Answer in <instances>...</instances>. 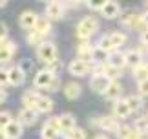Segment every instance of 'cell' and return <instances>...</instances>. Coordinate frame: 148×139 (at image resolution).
I'll list each match as a JSON object with an SVG mask.
<instances>
[{
    "label": "cell",
    "mask_w": 148,
    "mask_h": 139,
    "mask_svg": "<svg viewBox=\"0 0 148 139\" xmlns=\"http://www.w3.org/2000/svg\"><path fill=\"white\" fill-rule=\"evenodd\" d=\"M97 28H99V22H97V19L95 17H84V19L79 22V26H77V37L82 40H88L92 35L97 31Z\"/></svg>",
    "instance_id": "obj_1"
},
{
    "label": "cell",
    "mask_w": 148,
    "mask_h": 139,
    "mask_svg": "<svg viewBox=\"0 0 148 139\" xmlns=\"http://www.w3.org/2000/svg\"><path fill=\"white\" fill-rule=\"evenodd\" d=\"M37 57H38V61L46 62V64L49 66L51 62H55L57 59H59L57 46H55L53 42H49V40H44V42L37 48Z\"/></svg>",
    "instance_id": "obj_2"
},
{
    "label": "cell",
    "mask_w": 148,
    "mask_h": 139,
    "mask_svg": "<svg viewBox=\"0 0 148 139\" xmlns=\"http://www.w3.org/2000/svg\"><path fill=\"white\" fill-rule=\"evenodd\" d=\"M95 66H97L95 62H88V61L75 59V61H71L70 64H68V72H70L73 77H84V75H88L90 72H93Z\"/></svg>",
    "instance_id": "obj_3"
},
{
    "label": "cell",
    "mask_w": 148,
    "mask_h": 139,
    "mask_svg": "<svg viewBox=\"0 0 148 139\" xmlns=\"http://www.w3.org/2000/svg\"><path fill=\"white\" fill-rule=\"evenodd\" d=\"M60 132H62V128H60V119L53 115V117H49L46 123H44L42 130H40V136H42V139H55Z\"/></svg>",
    "instance_id": "obj_4"
},
{
    "label": "cell",
    "mask_w": 148,
    "mask_h": 139,
    "mask_svg": "<svg viewBox=\"0 0 148 139\" xmlns=\"http://www.w3.org/2000/svg\"><path fill=\"white\" fill-rule=\"evenodd\" d=\"M90 123L95 125L101 130H104V132H115V134L119 132V128H121L117 117H108V115H104V117H97V119H90Z\"/></svg>",
    "instance_id": "obj_5"
},
{
    "label": "cell",
    "mask_w": 148,
    "mask_h": 139,
    "mask_svg": "<svg viewBox=\"0 0 148 139\" xmlns=\"http://www.w3.org/2000/svg\"><path fill=\"white\" fill-rule=\"evenodd\" d=\"M112 83H113V81H110L104 73H93L92 81H90V88H92L95 94H102V95H104Z\"/></svg>",
    "instance_id": "obj_6"
},
{
    "label": "cell",
    "mask_w": 148,
    "mask_h": 139,
    "mask_svg": "<svg viewBox=\"0 0 148 139\" xmlns=\"http://www.w3.org/2000/svg\"><path fill=\"white\" fill-rule=\"evenodd\" d=\"M121 26H126L128 30H139V28H145L148 30L145 20H143V15H135V13H126L121 17Z\"/></svg>",
    "instance_id": "obj_7"
},
{
    "label": "cell",
    "mask_w": 148,
    "mask_h": 139,
    "mask_svg": "<svg viewBox=\"0 0 148 139\" xmlns=\"http://www.w3.org/2000/svg\"><path fill=\"white\" fill-rule=\"evenodd\" d=\"M53 79H55V75L46 68V70H40V72H37L35 79H33V84H35V88H38V90H48L49 84L53 83Z\"/></svg>",
    "instance_id": "obj_8"
},
{
    "label": "cell",
    "mask_w": 148,
    "mask_h": 139,
    "mask_svg": "<svg viewBox=\"0 0 148 139\" xmlns=\"http://www.w3.org/2000/svg\"><path fill=\"white\" fill-rule=\"evenodd\" d=\"M22 126L24 125H22L20 121H11L5 128H2V139H20L22 132H24Z\"/></svg>",
    "instance_id": "obj_9"
},
{
    "label": "cell",
    "mask_w": 148,
    "mask_h": 139,
    "mask_svg": "<svg viewBox=\"0 0 148 139\" xmlns=\"http://www.w3.org/2000/svg\"><path fill=\"white\" fill-rule=\"evenodd\" d=\"M64 13H66V6L62 2L53 0V2H49L46 6V17L49 20H60L62 17H64Z\"/></svg>",
    "instance_id": "obj_10"
},
{
    "label": "cell",
    "mask_w": 148,
    "mask_h": 139,
    "mask_svg": "<svg viewBox=\"0 0 148 139\" xmlns=\"http://www.w3.org/2000/svg\"><path fill=\"white\" fill-rule=\"evenodd\" d=\"M101 15L104 17V19H108V20L117 19V17L121 15V6H119V2H115V0H106V2L102 4Z\"/></svg>",
    "instance_id": "obj_11"
},
{
    "label": "cell",
    "mask_w": 148,
    "mask_h": 139,
    "mask_svg": "<svg viewBox=\"0 0 148 139\" xmlns=\"http://www.w3.org/2000/svg\"><path fill=\"white\" fill-rule=\"evenodd\" d=\"M15 51H16V44L8 39H2V46H0V61H2V64H5V62H9L13 59Z\"/></svg>",
    "instance_id": "obj_12"
},
{
    "label": "cell",
    "mask_w": 148,
    "mask_h": 139,
    "mask_svg": "<svg viewBox=\"0 0 148 139\" xmlns=\"http://www.w3.org/2000/svg\"><path fill=\"white\" fill-rule=\"evenodd\" d=\"M132 115V110H130V104L126 99H119L113 103V117L117 119H126Z\"/></svg>",
    "instance_id": "obj_13"
},
{
    "label": "cell",
    "mask_w": 148,
    "mask_h": 139,
    "mask_svg": "<svg viewBox=\"0 0 148 139\" xmlns=\"http://www.w3.org/2000/svg\"><path fill=\"white\" fill-rule=\"evenodd\" d=\"M38 20V15L35 13V11H24L20 17H18V24L20 28H24V30H35V24Z\"/></svg>",
    "instance_id": "obj_14"
},
{
    "label": "cell",
    "mask_w": 148,
    "mask_h": 139,
    "mask_svg": "<svg viewBox=\"0 0 148 139\" xmlns=\"http://www.w3.org/2000/svg\"><path fill=\"white\" fill-rule=\"evenodd\" d=\"M37 119H38V112H37V110H33V108H22L20 114H18V121H20L24 126L35 125Z\"/></svg>",
    "instance_id": "obj_15"
},
{
    "label": "cell",
    "mask_w": 148,
    "mask_h": 139,
    "mask_svg": "<svg viewBox=\"0 0 148 139\" xmlns=\"http://www.w3.org/2000/svg\"><path fill=\"white\" fill-rule=\"evenodd\" d=\"M93 51H95V48L88 42V40H84V42H81V44L77 46V55H79V59H81V61L93 62Z\"/></svg>",
    "instance_id": "obj_16"
},
{
    "label": "cell",
    "mask_w": 148,
    "mask_h": 139,
    "mask_svg": "<svg viewBox=\"0 0 148 139\" xmlns=\"http://www.w3.org/2000/svg\"><path fill=\"white\" fill-rule=\"evenodd\" d=\"M8 75H9V86H22L26 81V73L22 72L18 66H13L8 70Z\"/></svg>",
    "instance_id": "obj_17"
},
{
    "label": "cell",
    "mask_w": 148,
    "mask_h": 139,
    "mask_svg": "<svg viewBox=\"0 0 148 139\" xmlns=\"http://www.w3.org/2000/svg\"><path fill=\"white\" fill-rule=\"evenodd\" d=\"M117 137L119 139H143V134L137 132L134 126H128V125H123L117 132Z\"/></svg>",
    "instance_id": "obj_18"
},
{
    "label": "cell",
    "mask_w": 148,
    "mask_h": 139,
    "mask_svg": "<svg viewBox=\"0 0 148 139\" xmlns=\"http://www.w3.org/2000/svg\"><path fill=\"white\" fill-rule=\"evenodd\" d=\"M59 119H60V128L64 134H70L71 130L77 128V121L71 114H62V115H59Z\"/></svg>",
    "instance_id": "obj_19"
},
{
    "label": "cell",
    "mask_w": 148,
    "mask_h": 139,
    "mask_svg": "<svg viewBox=\"0 0 148 139\" xmlns=\"http://www.w3.org/2000/svg\"><path fill=\"white\" fill-rule=\"evenodd\" d=\"M33 31H37L40 37H46V35L51 31V20L48 19L46 15H38V20H37V24H35V30Z\"/></svg>",
    "instance_id": "obj_20"
},
{
    "label": "cell",
    "mask_w": 148,
    "mask_h": 139,
    "mask_svg": "<svg viewBox=\"0 0 148 139\" xmlns=\"http://www.w3.org/2000/svg\"><path fill=\"white\" fill-rule=\"evenodd\" d=\"M121 95H123V86L119 84V81H113V83L110 84V88L106 90L104 99H108V101H119Z\"/></svg>",
    "instance_id": "obj_21"
},
{
    "label": "cell",
    "mask_w": 148,
    "mask_h": 139,
    "mask_svg": "<svg viewBox=\"0 0 148 139\" xmlns=\"http://www.w3.org/2000/svg\"><path fill=\"white\" fill-rule=\"evenodd\" d=\"M124 57H126V66H130V68H139L141 64H143V55L139 53L137 50H130V51H126L124 53Z\"/></svg>",
    "instance_id": "obj_22"
},
{
    "label": "cell",
    "mask_w": 148,
    "mask_h": 139,
    "mask_svg": "<svg viewBox=\"0 0 148 139\" xmlns=\"http://www.w3.org/2000/svg\"><path fill=\"white\" fill-rule=\"evenodd\" d=\"M81 92H82V88H81L79 83H66L64 84V95H66V99H70V101L79 99Z\"/></svg>",
    "instance_id": "obj_23"
},
{
    "label": "cell",
    "mask_w": 148,
    "mask_h": 139,
    "mask_svg": "<svg viewBox=\"0 0 148 139\" xmlns=\"http://www.w3.org/2000/svg\"><path fill=\"white\" fill-rule=\"evenodd\" d=\"M106 62L110 66H113V68H121L123 70V66H126V57H124V53H121V51H113V53L108 55Z\"/></svg>",
    "instance_id": "obj_24"
},
{
    "label": "cell",
    "mask_w": 148,
    "mask_h": 139,
    "mask_svg": "<svg viewBox=\"0 0 148 139\" xmlns=\"http://www.w3.org/2000/svg\"><path fill=\"white\" fill-rule=\"evenodd\" d=\"M35 110H37L38 114H49L51 110H53V101H51L49 97H46V95H40V97H38V101H37Z\"/></svg>",
    "instance_id": "obj_25"
},
{
    "label": "cell",
    "mask_w": 148,
    "mask_h": 139,
    "mask_svg": "<svg viewBox=\"0 0 148 139\" xmlns=\"http://www.w3.org/2000/svg\"><path fill=\"white\" fill-rule=\"evenodd\" d=\"M38 97H40V95H38L35 90H29V92H26V94L22 95V104H24V108H33V110H35Z\"/></svg>",
    "instance_id": "obj_26"
},
{
    "label": "cell",
    "mask_w": 148,
    "mask_h": 139,
    "mask_svg": "<svg viewBox=\"0 0 148 139\" xmlns=\"http://www.w3.org/2000/svg\"><path fill=\"white\" fill-rule=\"evenodd\" d=\"M110 39H112V44H113V48H115V51H119L121 46L126 44V35H124L123 31H113V33H110Z\"/></svg>",
    "instance_id": "obj_27"
},
{
    "label": "cell",
    "mask_w": 148,
    "mask_h": 139,
    "mask_svg": "<svg viewBox=\"0 0 148 139\" xmlns=\"http://www.w3.org/2000/svg\"><path fill=\"white\" fill-rule=\"evenodd\" d=\"M97 48H99V50H102V51H104V53H108V55L115 51V48H113V44H112L110 35H104V37L99 40V42H97Z\"/></svg>",
    "instance_id": "obj_28"
},
{
    "label": "cell",
    "mask_w": 148,
    "mask_h": 139,
    "mask_svg": "<svg viewBox=\"0 0 148 139\" xmlns=\"http://www.w3.org/2000/svg\"><path fill=\"white\" fill-rule=\"evenodd\" d=\"M126 101H128V104H130L132 114H134V112H139V110H143V106H145V101H143V97H141V95H130Z\"/></svg>",
    "instance_id": "obj_29"
},
{
    "label": "cell",
    "mask_w": 148,
    "mask_h": 139,
    "mask_svg": "<svg viewBox=\"0 0 148 139\" xmlns=\"http://www.w3.org/2000/svg\"><path fill=\"white\" fill-rule=\"evenodd\" d=\"M134 77L137 83H143V81H148V64H141L139 68H135L134 70Z\"/></svg>",
    "instance_id": "obj_30"
},
{
    "label": "cell",
    "mask_w": 148,
    "mask_h": 139,
    "mask_svg": "<svg viewBox=\"0 0 148 139\" xmlns=\"http://www.w3.org/2000/svg\"><path fill=\"white\" fill-rule=\"evenodd\" d=\"M134 128L141 132V134H145V132H148V117H146V114L145 115H141V117H137L134 121Z\"/></svg>",
    "instance_id": "obj_31"
},
{
    "label": "cell",
    "mask_w": 148,
    "mask_h": 139,
    "mask_svg": "<svg viewBox=\"0 0 148 139\" xmlns=\"http://www.w3.org/2000/svg\"><path fill=\"white\" fill-rule=\"evenodd\" d=\"M42 39H44V37H40V35H38L37 31H31V33H27V37H26L27 44H29V46H37V48L42 44V42H40Z\"/></svg>",
    "instance_id": "obj_32"
},
{
    "label": "cell",
    "mask_w": 148,
    "mask_h": 139,
    "mask_svg": "<svg viewBox=\"0 0 148 139\" xmlns=\"http://www.w3.org/2000/svg\"><path fill=\"white\" fill-rule=\"evenodd\" d=\"M66 139H86V130L84 128H75L70 134H66Z\"/></svg>",
    "instance_id": "obj_33"
},
{
    "label": "cell",
    "mask_w": 148,
    "mask_h": 139,
    "mask_svg": "<svg viewBox=\"0 0 148 139\" xmlns=\"http://www.w3.org/2000/svg\"><path fill=\"white\" fill-rule=\"evenodd\" d=\"M16 66H18L24 73H27L29 70H33V61H31V59H20V62H18Z\"/></svg>",
    "instance_id": "obj_34"
},
{
    "label": "cell",
    "mask_w": 148,
    "mask_h": 139,
    "mask_svg": "<svg viewBox=\"0 0 148 139\" xmlns=\"http://www.w3.org/2000/svg\"><path fill=\"white\" fill-rule=\"evenodd\" d=\"M11 121H15V119L11 117L9 112H2V114H0V126H2V128H5V126H8Z\"/></svg>",
    "instance_id": "obj_35"
},
{
    "label": "cell",
    "mask_w": 148,
    "mask_h": 139,
    "mask_svg": "<svg viewBox=\"0 0 148 139\" xmlns=\"http://www.w3.org/2000/svg\"><path fill=\"white\" fill-rule=\"evenodd\" d=\"M137 94H139L141 97H148V81L137 83Z\"/></svg>",
    "instance_id": "obj_36"
},
{
    "label": "cell",
    "mask_w": 148,
    "mask_h": 139,
    "mask_svg": "<svg viewBox=\"0 0 148 139\" xmlns=\"http://www.w3.org/2000/svg\"><path fill=\"white\" fill-rule=\"evenodd\" d=\"M60 68H62V62H60L59 59H57L55 62H51V64L48 66V70H49V72H51V73H53V75H55L57 72H59V70H60Z\"/></svg>",
    "instance_id": "obj_37"
},
{
    "label": "cell",
    "mask_w": 148,
    "mask_h": 139,
    "mask_svg": "<svg viewBox=\"0 0 148 139\" xmlns=\"http://www.w3.org/2000/svg\"><path fill=\"white\" fill-rule=\"evenodd\" d=\"M59 88H60V79H59V77H57V75H55V79H53V83L49 84V88H48V92H57V90H59Z\"/></svg>",
    "instance_id": "obj_38"
},
{
    "label": "cell",
    "mask_w": 148,
    "mask_h": 139,
    "mask_svg": "<svg viewBox=\"0 0 148 139\" xmlns=\"http://www.w3.org/2000/svg\"><path fill=\"white\" fill-rule=\"evenodd\" d=\"M0 83H2V88L5 84H9V75H8V72H5V70H2V72H0Z\"/></svg>",
    "instance_id": "obj_39"
},
{
    "label": "cell",
    "mask_w": 148,
    "mask_h": 139,
    "mask_svg": "<svg viewBox=\"0 0 148 139\" xmlns=\"http://www.w3.org/2000/svg\"><path fill=\"white\" fill-rule=\"evenodd\" d=\"M102 4L104 2H86V6L90 9H95V11H101L102 9Z\"/></svg>",
    "instance_id": "obj_40"
},
{
    "label": "cell",
    "mask_w": 148,
    "mask_h": 139,
    "mask_svg": "<svg viewBox=\"0 0 148 139\" xmlns=\"http://www.w3.org/2000/svg\"><path fill=\"white\" fill-rule=\"evenodd\" d=\"M141 44L148 46V30H143V33H141Z\"/></svg>",
    "instance_id": "obj_41"
},
{
    "label": "cell",
    "mask_w": 148,
    "mask_h": 139,
    "mask_svg": "<svg viewBox=\"0 0 148 139\" xmlns=\"http://www.w3.org/2000/svg\"><path fill=\"white\" fill-rule=\"evenodd\" d=\"M5 99H8V95H5V92H4V88H2V92H0V101H5Z\"/></svg>",
    "instance_id": "obj_42"
},
{
    "label": "cell",
    "mask_w": 148,
    "mask_h": 139,
    "mask_svg": "<svg viewBox=\"0 0 148 139\" xmlns=\"http://www.w3.org/2000/svg\"><path fill=\"white\" fill-rule=\"evenodd\" d=\"M143 20H145L146 28H148V11H145V13H143Z\"/></svg>",
    "instance_id": "obj_43"
},
{
    "label": "cell",
    "mask_w": 148,
    "mask_h": 139,
    "mask_svg": "<svg viewBox=\"0 0 148 139\" xmlns=\"http://www.w3.org/2000/svg\"><path fill=\"white\" fill-rule=\"evenodd\" d=\"M93 139H110V137H108V136H104V134H99V136H95Z\"/></svg>",
    "instance_id": "obj_44"
},
{
    "label": "cell",
    "mask_w": 148,
    "mask_h": 139,
    "mask_svg": "<svg viewBox=\"0 0 148 139\" xmlns=\"http://www.w3.org/2000/svg\"><path fill=\"white\" fill-rule=\"evenodd\" d=\"M146 117H148V112H146Z\"/></svg>",
    "instance_id": "obj_45"
}]
</instances>
